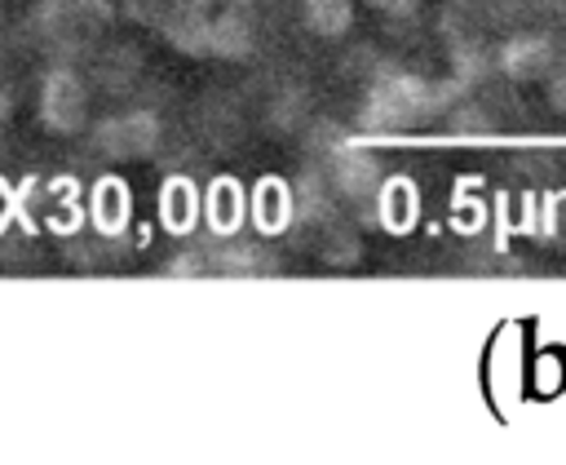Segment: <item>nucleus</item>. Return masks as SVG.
<instances>
[{"mask_svg": "<svg viewBox=\"0 0 566 465\" xmlns=\"http://www.w3.org/2000/svg\"><path fill=\"white\" fill-rule=\"evenodd\" d=\"M137 66H142V58H137V49H124V44H111L102 58H97V80L111 89V93H119L124 84H133V75H137Z\"/></svg>", "mask_w": 566, "mask_h": 465, "instance_id": "obj_14", "label": "nucleus"}, {"mask_svg": "<svg viewBox=\"0 0 566 465\" xmlns=\"http://www.w3.org/2000/svg\"><path fill=\"white\" fill-rule=\"evenodd\" d=\"M9 120H13V93L0 84V133L9 128Z\"/></svg>", "mask_w": 566, "mask_h": 465, "instance_id": "obj_19", "label": "nucleus"}, {"mask_svg": "<svg viewBox=\"0 0 566 465\" xmlns=\"http://www.w3.org/2000/svg\"><path fill=\"white\" fill-rule=\"evenodd\" d=\"M442 4H451V9H464V13H482V9H486V0H442Z\"/></svg>", "mask_w": 566, "mask_h": 465, "instance_id": "obj_20", "label": "nucleus"}, {"mask_svg": "<svg viewBox=\"0 0 566 465\" xmlns=\"http://www.w3.org/2000/svg\"><path fill=\"white\" fill-rule=\"evenodd\" d=\"M544 97H548V111L566 115V40H557V53L544 71Z\"/></svg>", "mask_w": 566, "mask_h": 465, "instance_id": "obj_16", "label": "nucleus"}, {"mask_svg": "<svg viewBox=\"0 0 566 465\" xmlns=\"http://www.w3.org/2000/svg\"><path fill=\"white\" fill-rule=\"evenodd\" d=\"M35 115L49 133L57 137H75L88 124V80L71 66V62H53L40 75V93H35Z\"/></svg>", "mask_w": 566, "mask_h": 465, "instance_id": "obj_3", "label": "nucleus"}, {"mask_svg": "<svg viewBox=\"0 0 566 465\" xmlns=\"http://www.w3.org/2000/svg\"><path fill=\"white\" fill-rule=\"evenodd\" d=\"M124 9V18L150 27V31H164L168 22L177 18H190V13H208L212 0H115Z\"/></svg>", "mask_w": 566, "mask_h": 465, "instance_id": "obj_10", "label": "nucleus"}, {"mask_svg": "<svg viewBox=\"0 0 566 465\" xmlns=\"http://www.w3.org/2000/svg\"><path fill=\"white\" fill-rule=\"evenodd\" d=\"M367 9H376L385 22H411L420 13V0H363Z\"/></svg>", "mask_w": 566, "mask_h": 465, "instance_id": "obj_17", "label": "nucleus"}, {"mask_svg": "<svg viewBox=\"0 0 566 465\" xmlns=\"http://www.w3.org/2000/svg\"><path fill=\"white\" fill-rule=\"evenodd\" d=\"M164 142V120L150 106H128L106 115L102 124H93V151L111 164H133V159H150Z\"/></svg>", "mask_w": 566, "mask_h": 465, "instance_id": "obj_4", "label": "nucleus"}, {"mask_svg": "<svg viewBox=\"0 0 566 465\" xmlns=\"http://www.w3.org/2000/svg\"><path fill=\"white\" fill-rule=\"evenodd\" d=\"M323 177H327L332 195H340L345 204L371 208V199H376V190L385 182V168L358 142H327V151H323Z\"/></svg>", "mask_w": 566, "mask_h": 465, "instance_id": "obj_5", "label": "nucleus"}, {"mask_svg": "<svg viewBox=\"0 0 566 465\" xmlns=\"http://www.w3.org/2000/svg\"><path fill=\"white\" fill-rule=\"evenodd\" d=\"M208 27H212V9L168 22V27L159 31V40H164L172 53H181V58H208Z\"/></svg>", "mask_w": 566, "mask_h": 465, "instance_id": "obj_11", "label": "nucleus"}, {"mask_svg": "<svg viewBox=\"0 0 566 465\" xmlns=\"http://www.w3.org/2000/svg\"><path fill=\"white\" fill-rule=\"evenodd\" d=\"M252 221H256V230L261 235H279L292 217H296V199H292V190L283 186V182H261L256 190H252Z\"/></svg>", "mask_w": 566, "mask_h": 465, "instance_id": "obj_8", "label": "nucleus"}, {"mask_svg": "<svg viewBox=\"0 0 566 465\" xmlns=\"http://www.w3.org/2000/svg\"><path fill=\"white\" fill-rule=\"evenodd\" d=\"M115 0H40L31 9V40L53 53V62H66L75 53H88L115 22Z\"/></svg>", "mask_w": 566, "mask_h": 465, "instance_id": "obj_2", "label": "nucleus"}, {"mask_svg": "<svg viewBox=\"0 0 566 465\" xmlns=\"http://www.w3.org/2000/svg\"><path fill=\"white\" fill-rule=\"evenodd\" d=\"M274 270V257L261 248V244H221L208 252V275H230V279H252V275H265Z\"/></svg>", "mask_w": 566, "mask_h": 465, "instance_id": "obj_7", "label": "nucleus"}, {"mask_svg": "<svg viewBox=\"0 0 566 465\" xmlns=\"http://www.w3.org/2000/svg\"><path fill=\"white\" fill-rule=\"evenodd\" d=\"M203 208H208V226H212L217 235H234L248 204H243V190H239L234 182H217V186L208 190Z\"/></svg>", "mask_w": 566, "mask_h": 465, "instance_id": "obj_12", "label": "nucleus"}, {"mask_svg": "<svg viewBox=\"0 0 566 465\" xmlns=\"http://www.w3.org/2000/svg\"><path fill=\"white\" fill-rule=\"evenodd\" d=\"M526 9H531V13H539V18H548V22L566 18V0H526Z\"/></svg>", "mask_w": 566, "mask_h": 465, "instance_id": "obj_18", "label": "nucleus"}, {"mask_svg": "<svg viewBox=\"0 0 566 465\" xmlns=\"http://www.w3.org/2000/svg\"><path fill=\"white\" fill-rule=\"evenodd\" d=\"M318 257L327 266H336V270H349L363 257V244H358V235L340 217H332L327 226H318Z\"/></svg>", "mask_w": 566, "mask_h": 465, "instance_id": "obj_13", "label": "nucleus"}, {"mask_svg": "<svg viewBox=\"0 0 566 465\" xmlns=\"http://www.w3.org/2000/svg\"><path fill=\"white\" fill-rule=\"evenodd\" d=\"M93 221H97V230H119L124 221H128V190L119 186V182H102L97 186V199H93Z\"/></svg>", "mask_w": 566, "mask_h": 465, "instance_id": "obj_15", "label": "nucleus"}, {"mask_svg": "<svg viewBox=\"0 0 566 465\" xmlns=\"http://www.w3.org/2000/svg\"><path fill=\"white\" fill-rule=\"evenodd\" d=\"M553 53H557V40H553L548 31L517 27V31H509V35L491 49V66H495L504 80H513V84H535V80H544Z\"/></svg>", "mask_w": 566, "mask_h": 465, "instance_id": "obj_6", "label": "nucleus"}, {"mask_svg": "<svg viewBox=\"0 0 566 465\" xmlns=\"http://www.w3.org/2000/svg\"><path fill=\"white\" fill-rule=\"evenodd\" d=\"M469 89L460 80H424L416 71H376L367 93H363V106H358V128L363 133H402V128H416L433 115H447Z\"/></svg>", "mask_w": 566, "mask_h": 465, "instance_id": "obj_1", "label": "nucleus"}, {"mask_svg": "<svg viewBox=\"0 0 566 465\" xmlns=\"http://www.w3.org/2000/svg\"><path fill=\"white\" fill-rule=\"evenodd\" d=\"M296 9H301L305 31H314L318 40H340L354 27L358 0H296Z\"/></svg>", "mask_w": 566, "mask_h": 465, "instance_id": "obj_9", "label": "nucleus"}]
</instances>
